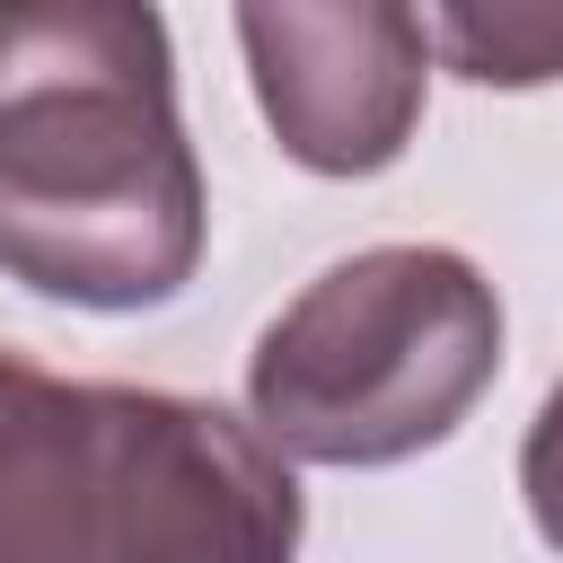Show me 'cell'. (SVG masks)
<instances>
[{
    "label": "cell",
    "mask_w": 563,
    "mask_h": 563,
    "mask_svg": "<svg viewBox=\"0 0 563 563\" xmlns=\"http://www.w3.org/2000/svg\"><path fill=\"white\" fill-rule=\"evenodd\" d=\"M202 264V167L158 9H0V273L70 308H158Z\"/></svg>",
    "instance_id": "1"
},
{
    "label": "cell",
    "mask_w": 563,
    "mask_h": 563,
    "mask_svg": "<svg viewBox=\"0 0 563 563\" xmlns=\"http://www.w3.org/2000/svg\"><path fill=\"white\" fill-rule=\"evenodd\" d=\"M299 484L211 396L0 352V563H290Z\"/></svg>",
    "instance_id": "2"
},
{
    "label": "cell",
    "mask_w": 563,
    "mask_h": 563,
    "mask_svg": "<svg viewBox=\"0 0 563 563\" xmlns=\"http://www.w3.org/2000/svg\"><path fill=\"white\" fill-rule=\"evenodd\" d=\"M501 369V299L449 246H369L317 273L246 361L273 449L317 466H396L466 422Z\"/></svg>",
    "instance_id": "3"
},
{
    "label": "cell",
    "mask_w": 563,
    "mask_h": 563,
    "mask_svg": "<svg viewBox=\"0 0 563 563\" xmlns=\"http://www.w3.org/2000/svg\"><path fill=\"white\" fill-rule=\"evenodd\" d=\"M255 97L282 132V150L317 176H369L405 150L422 114V62L431 26L396 0L352 9H238Z\"/></svg>",
    "instance_id": "4"
},
{
    "label": "cell",
    "mask_w": 563,
    "mask_h": 563,
    "mask_svg": "<svg viewBox=\"0 0 563 563\" xmlns=\"http://www.w3.org/2000/svg\"><path fill=\"white\" fill-rule=\"evenodd\" d=\"M431 53L475 88L563 79V9H422Z\"/></svg>",
    "instance_id": "5"
},
{
    "label": "cell",
    "mask_w": 563,
    "mask_h": 563,
    "mask_svg": "<svg viewBox=\"0 0 563 563\" xmlns=\"http://www.w3.org/2000/svg\"><path fill=\"white\" fill-rule=\"evenodd\" d=\"M519 484H528V510H537L545 545L563 554V378H554V396H545V405H537V422H528Z\"/></svg>",
    "instance_id": "6"
}]
</instances>
